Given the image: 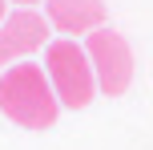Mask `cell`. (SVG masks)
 <instances>
[{"label": "cell", "mask_w": 153, "mask_h": 150, "mask_svg": "<svg viewBox=\"0 0 153 150\" xmlns=\"http://www.w3.org/2000/svg\"><path fill=\"white\" fill-rule=\"evenodd\" d=\"M0 114L8 122H16L20 130H48L61 114V102H56L53 85H48L45 65H8L0 69Z\"/></svg>", "instance_id": "1"}, {"label": "cell", "mask_w": 153, "mask_h": 150, "mask_svg": "<svg viewBox=\"0 0 153 150\" xmlns=\"http://www.w3.org/2000/svg\"><path fill=\"white\" fill-rule=\"evenodd\" d=\"M45 73H48V85H53L56 102L65 110H85L97 97V77H93L89 53L73 37H61V41L45 45Z\"/></svg>", "instance_id": "2"}, {"label": "cell", "mask_w": 153, "mask_h": 150, "mask_svg": "<svg viewBox=\"0 0 153 150\" xmlns=\"http://www.w3.org/2000/svg\"><path fill=\"white\" fill-rule=\"evenodd\" d=\"M85 53H89L93 77H97V93H105V97H121L125 89L133 85V65H137V61H133L129 41H125L117 29L101 24L97 32H89Z\"/></svg>", "instance_id": "3"}, {"label": "cell", "mask_w": 153, "mask_h": 150, "mask_svg": "<svg viewBox=\"0 0 153 150\" xmlns=\"http://www.w3.org/2000/svg\"><path fill=\"white\" fill-rule=\"evenodd\" d=\"M45 45H48V16H40L36 8L8 12V20L0 24V69L28 61Z\"/></svg>", "instance_id": "4"}, {"label": "cell", "mask_w": 153, "mask_h": 150, "mask_svg": "<svg viewBox=\"0 0 153 150\" xmlns=\"http://www.w3.org/2000/svg\"><path fill=\"white\" fill-rule=\"evenodd\" d=\"M45 16L65 37H89L105 24V0H45Z\"/></svg>", "instance_id": "5"}, {"label": "cell", "mask_w": 153, "mask_h": 150, "mask_svg": "<svg viewBox=\"0 0 153 150\" xmlns=\"http://www.w3.org/2000/svg\"><path fill=\"white\" fill-rule=\"evenodd\" d=\"M8 20V0H0V24Z\"/></svg>", "instance_id": "6"}, {"label": "cell", "mask_w": 153, "mask_h": 150, "mask_svg": "<svg viewBox=\"0 0 153 150\" xmlns=\"http://www.w3.org/2000/svg\"><path fill=\"white\" fill-rule=\"evenodd\" d=\"M16 4H20V8H32V4H40V0H16Z\"/></svg>", "instance_id": "7"}]
</instances>
